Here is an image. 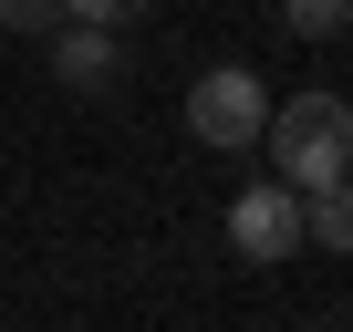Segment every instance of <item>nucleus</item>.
Instances as JSON below:
<instances>
[{
    "instance_id": "nucleus-5",
    "label": "nucleus",
    "mask_w": 353,
    "mask_h": 332,
    "mask_svg": "<svg viewBox=\"0 0 353 332\" xmlns=\"http://www.w3.org/2000/svg\"><path fill=\"white\" fill-rule=\"evenodd\" d=\"M301 249H353V177L301 187Z\"/></svg>"
},
{
    "instance_id": "nucleus-8",
    "label": "nucleus",
    "mask_w": 353,
    "mask_h": 332,
    "mask_svg": "<svg viewBox=\"0 0 353 332\" xmlns=\"http://www.w3.org/2000/svg\"><path fill=\"white\" fill-rule=\"evenodd\" d=\"M135 11H145V0H63V21H104V32H125Z\"/></svg>"
},
{
    "instance_id": "nucleus-3",
    "label": "nucleus",
    "mask_w": 353,
    "mask_h": 332,
    "mask_svg": "<svg viewBox=\"0 0 353 332\" xmlns=\"http://www.w3.org/2000/svg\"><path fill=\"white\" fill-rule=\"evenodd\" d=\"M229 249L239 260H301V187H281V177H260V187H239L229 198Z\"/></svg>"
},
{
    "instance_id": "nucleus-7",
    "label": "nucleus",
    "mask_w": 353,
    "mask_h": 332,
    "mask_svg": "<svg viewBox=\"0 0 353 332\" xmlns=\"http://www.w3.org/2000/svg\"><path fill=\"white\" fill-rule=\"evenodd\" d=\"M63 0H0V32H52Z\"/></svg>"
},
{
    "instance_id": "nucleus-9",
    "label": "nucleus",
    "mask_w": 353,
    "mask_h": 332,
    "mask_svg": "<svg viewBox=\"0 0 353 332\" xmlns=\"http://www.w3.org/2000/svg\"><path fill=\"white\" fill-rule=\"evenodd\" d=\"M343 114H353V94H343Z\"/></svg>"
},
{
    "instance_id": "nucleus-4",
    "label": "nucleus",
    "mask_w": 353,
    "mask_h": 332,
    "mask_svg": "<svg viewBox=\"0 0 353 332\" xmlns=\"http://www.w3.org/2000/svg\"><path fill=\"white\" fill-rule=\"evenodd\" d=\"M42 42H52V83H63V94H104V83L125 73V52H114L104 21H52Z\"/></svg>"
},
{
    "instance_id": "nucleus-2",
    "label": "nucleus",
    "mask_w": 353,
    "mask_h": 332,
    "mask_svg": "<svg viewBox=\"0 0 353 332\" xmlns=\"http://www.w3.org/2000/svg\"><path fill=\"white\" fill-rule=\"evenodd\" d=\"M260 125H270V83H260V73L219 63V73H198V83H188V135H198V145L239 156V145H260Z\"/></svg>"
},
{
    "instance_id": "nucleus-6",
    "label": "nucleus",
    "mask_w": 353,
    "mask_h": 332,
    "mask_svg": "<svg viewBox=\"0 0 353 332\" xmlns=\"http://www.w3.org/2000/svg\"><path fill=\"white\" fill-rule=\"evenodd\" d=\"M281 21H291V42H332L353 21V0H281Z\"/></svg>"
},
{
    "instance_id": "nucleus-1",
    "label": "nucleus",
    "mask_w": 353,
    "mask_h": 332,
    "mask_svg": "<svg viewBox=\"0 0 353 332\" xmlns=\"http://www.w3.org/2000/svg\"><path fill=\"white\" fill-rule=\"evenodd\" d=\"M260 145H270V177L281 187L353 177V114H343V94H281L270 125H260Z\"/></svg>"
}]
</instances>
